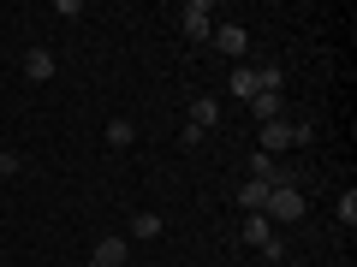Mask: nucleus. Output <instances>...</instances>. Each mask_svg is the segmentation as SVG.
<instances>
[{
	"label": "nucleus",
	"mask_w": 357,
	"mask_h": 267,
	"mask_svg": "<svg viewBox=\"0 0 357 267\" xmlns=\"http://www.w3.org/2000/svg\"><path fill=\"white\" fill-rule=\"evenodd\" d=\"M268 226H286V220H304V191L298 184H274L268 191V208H262Z\"/></svg>",
	"instance_id": "nucleus-1"
},
{
	"label": "nucleus",
	"mask_w": 357,
	"mask_h": 267,
	"mask_svg": "<svg viewBox=\"0 0 357 267\" xmlns=\"http://www.w3.org/2000/svg\"><path fill=\"white\" fill-rule=\"evenodd\" d=\"M178 30L191 42H208L215 36V6H208V0H185V6H178Z\"/></svg>",
	"instance_id": "nucleus-2"
},
{
	"label": "nucleus",
	"mask_w": 357,
	"mask_h": 267,
	"mask_svg": "<svg viewBox=\"0 0 357 267\" xmlns=\"http://www.w3.org/2000/svg\"><path fill=\"white\" fill-rule=\"evenodd\" d=\"M244 243H250L256 255H274V261H280V255H286V243L274 238V226H268L262 214H244Z\"/></svg>",
	"instance_id": "nucleus-3"
},
{
	"label": "nucleus",
	"mask_w": 357,
	"mask_h": 267,
	"mask_svg": "<svg viewBox=\"0 0 357 267\" xmlns=\"http://www.w3.org/2000/svg\"><path fill=\"white\" fill-rule=\"evenodd\" d=\"M126 261H131V238H102L89 255V267H126Z\"/></svg>",
	"instance_id": "nucleus-4"
},
{
	"label": "nucleus",
	"mask_w": 357,
	"mask_h": 267,
	"mask_svg": "<svg viewBox=\"0 0 357 267\" xmlns=\"http://www.w3.org/2000/svg\"><path fill=\"white\" fill-rule=\"evenodd\" d=\"M232 95H238V102H256V95H262V65H232Z\"/></svg>",
	"instance_id": "nucleus-5"
},
{
	"label": "nucleus",
	"mask_w": 357,
	"mask_h": 267,
	"mask_svg": "<svg viewBox=\"0 0 357 267\" xmlns=\"http://www.w3.org/2000/svg\"><path fill=\"white\" fill-rule=\"evenodd\" d=\"M250 119L256 125H274V119H286V102H280V89H262L250 102Z\"/></svg>",
	"instance_id": "nucleus-6"
},
{
	"label": "nucleus",
	"mask_w": 357,
	"mask_h": 267,
	"mask_svg": "<svg viewBox=\"0 0 357 267\" xmlns=\"http://www.w3.org/2000/svg\"><path fill=\"white\" fill-rule=\"evenodd\" d=\"M18 65H24L30 83H48V77H54V54L48 48H24V60H18Z\"/></svg>",
	"instance_id": "nucleus-7"
},
{
	"label": "nucleus",
	"mask_w": 357,
	"mask_h": 267,
	"mask_svg": "<svg viewBox=\"0 0 357 267\" xmlns=\"http://www.w3.org/2000/svg\"><path fill=\"white\" fill-rule=\"evenodd\" d=\"M268 191H274V184H262V178H244L238 208H244V214H262V208H268Z\"/></svg>",
	"instance_id": "nucleus-8"
},
{
	"label": "nucleus",
	"mask_w": 357,
	"mask_h": 267,
	"mask_svg": "<svg viewBox=\"0 0 357 267\" xmlns=\"http://www.w3.org/2000/svg\"><path fill=\"white\" fill-rule=\"evenodd\" d=\"M208 42H215L220 54H232V60L244 54V30H238V24H215V36H208Z\"/></svg>",
	"instance_id": "nucleus-9"
},
{
	"label": "nucleus",
	"mask_w": 357,
	"mask_h": 267,
	"mask_svg": "<svg viewBox=\"0 0 357 267\" xmlns=\"http://www.w3.org/2000/svg\"><path fill=\"white\" fill-rule=\"evenodd\" d=\"M131 238H161V214H155V208L131 214Z\"/></svg>",
	"instance_id": "nucleus-10"
},
{
	"label": "nucleus",
	"mask_w": 357,
	"mask_h": 267,
	"mask_svg": "<svg viewBox=\"0 0 357 267\" xmlns=\"http://www.w3.org/2000/svg\"><path fill=\"white\" fill-rule=\"evenodd\" d=\"M215 119H220V107L208 102V95H203V102H191V125H197V131H208Z\"/></svg>",
	"instance_id": "nucleus-11"
},
{
	"label": "nucleus",
	"mask_w": 357,
	"mask_h": 267,
	"mask_svg": "<svg viewBox=\"0 0 357 267\" xmlns=\"http://www.w3.org/2000/svg\"><path fill=\"white\" fill-rule=\"evenodd\" d=\"M333 214H340V226L351 232V226H357V191H340V202H333Z\"/></svg>",
	"instance_id": "nucleus-12"
},
{
	"label": "nucleus",
	"mask_w": 357,
	"mask_h": 267,
	"mask_svg": "<svg viewBox=\"0 0 357 267\" xmlns=\"http://www.w3.org/2000/svg\"><path fill=\"white\" fill-rule=\"evenodd\" d=\"M131 137H137V125H131V119H107V143H114V149H126Z\"/></svg>",
	"instance_id": "nucleus-13"
},
{
	"label": "nucleus",
	"mask_w": 357,
	"mask_h": 267,
	"mask_svg": "<svg viewBox=\"0 0 357 267\" xmlns=\"http://www.w3.org/2000/svg\"><path fill=\"white\" fill-rule=\"evenodd\" d=\"M0 161H6V154H0Z\"/></svg>",
	"instance_id": "nucleus-14"
}]
</instances>
